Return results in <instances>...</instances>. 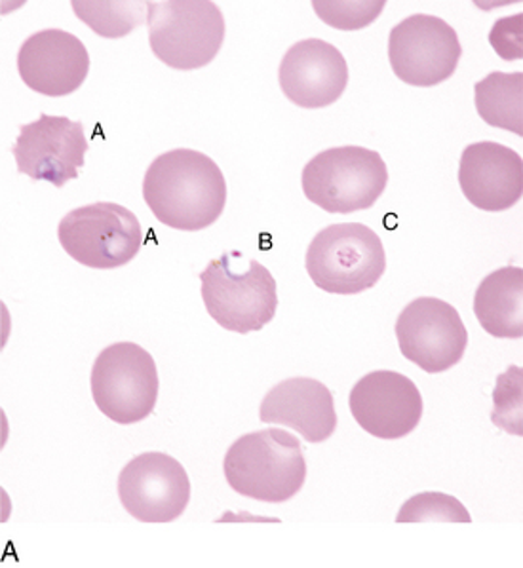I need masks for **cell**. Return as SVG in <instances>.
Returning a JSON list of instances; mask_svg holds the SVG:
<instances>
[{"label": "cell", "instance_id": "6da1fadb", "mask_svg": "<svg viewBox=\"0 0 523 568\" xmlns=\"http://www.w3.org/2000/svg\"><path fill=\"white\" fill-rule=\"evenodd\" d=\"M143 199L162 225L183 232L204 231L225 210V175L202 152L173 149L149 165Z\"/></svg>", "mask_w": 523, "mask_h": 568}, {"label": "cell", "instance_id": "7a4b0ae2", "mask_svg": "<svg viewBox=\"0 0 523 568\" xmlns=\"http://www.w3.org/2000/svg\"><path fill=\"white\" fill-rule=\"evenodd\" d=\"M234 493L259 503L292 500L306 481V460L298 437L280 428H265L239 437L223 463Z\"/></svg>", "mask_w": 523, "mask_h": 568}, {"label": "cell", "instance_id": "3957f363", "mask_svg": "<svg viewBox=\"0 0 523 568\" xmlns=\"http://www.w3.org/2000/svg\"><path fill=\"white\" fill-rule=\"evenodd\" d=\"M301 183L306 199L320 210L349 215L375 205L389 183V170L379 152L335 146L309 160Z\"/></svg>", "mask_w": 523, "mask_h": 568}, {"label": "cell", "instance_id": "277c9868", "mask_svg": "<svg viewBox=\"0 0 523 568\" xmlns=\"http://www.w3.org/2000/svg\"><path fill=\"white\" fill-rule=\"evenodd\" d=\"M147 26L154 55L178 71L210 65L225 40V18L210 0L147 2Z\"/></svg>", "mask_w": 523, "mask_h": 568}, {"label": "cell", "instance_id": "5b68a950", "mask_svg": "<svg viewBox=\"0 0 523 568\" xmlns=\"http://www.w3.org/2000/svg\"><path fill=\"white\" fill-rule=\"evenodd\" d=\"M305 266L314 285L325 293L358 295L383 278L386 253L370 226L338 223L312 239Z\"/></svg>", "mask_w": 523, "mask_h": 568}, {"label": "cell", "instance_id": "8992f818", "mask_svg": "<svg viewBox=\"0 0 523 568\" xmlns=\"http://www.w3.org/2000/svg\"><path fill=\"white\" fill-rule=\"evenodd\" d=\"M200 282L205 311L223 329L245 335L263 329L276 316L279 285L258 261H250L244 272H237L231 253H223L205 266Z\"/></svg>", "mask_w": 523, "mask_h": 568}, {"label": "cell", "instance_id": "52a82bcc", "mask_svg": "<svg viewBox=\"0 0 523 568\" xmlns=\"http://www.w3.org/2000/svg\"><path fill=\"white\" fill-rule=\"evenodd\" d=\"M58 239L69 257L95 271L128 265L145 244L140 219L124 205L95 202L67 213Z\"/></svg>", "mask_w": 523, "mask_h": 568}, {"label": "cell", "instance_id": "ba28073f", "mask_svg": "<svg viewBox=\"0 0 523 568\" xmlns=\"http://www.w3.org/2000/svg\"><path fill=\"white\" fill-rule=\"evenodd\" d=\"M90 384L95 407L113 423H141L157 407V362L140 344L107 346L93 362Z\"/></svg>", "mask_w": 523, "mask_h": 568}, {"label": "cell", "instance_id": "9c48e42d", "mask_svg": "<svg viewBox=\"0 0 523 568\" xmlns=\"http://www.w3.org/2000/svg\"><path fill=\"white\" fill-rule=\"evenodd\" d=\"M463 58L457 31L436 16L415 13L392 27L389 60L398 79L415 88H432L451 79Z\"/></svg>", "mask_w": 523, "mask_h": 568}, {"label": "cell", "instance_id": "30bf717a", "mask_svg": "<svg viewBox=\"0 0 523 568\" xmlns=\"http://www.w3.org/2000/svg\"><path fill=\"white\" fill-rule=\"evenodd\" d=\"M394 331L405 359L429 375L455 367L469 346V331L457 308L436 297L411 301L400 312Z\"/></svg>", "mask_w": 523, "mask_h": 568}, {"label": "cell", "instance_id": "8fae6325", "mask_svg": "<svg viewBox=\"0 0 523 568\" xmlns=\"http://www.w3.org/2000/svg\"><path fill=\"white\" fill-rule=\"evenodd\" d=\"M119 498L138 521L172 523L185 514L191 481L173 456L141 453L120 471Z\"/></svg>", "mask_w": 523, "mask_h": 568}, {"label": "cell", "instance_id": "7c38bea8", "mask_svg": "<svg viewBox=\"0 0 523 568\" xmlns=\"http://www.w3.org/2000/svg\"><path fill=\"white\" fill-rule=\"evenodd\" d=\"M87 152L88 140L80 122L44 113L20 128L12 146L18 172L33 181H48L58 189L79 179Z\"/></svg>", "mask_w": 523, "mask_h": 568}, {"label": "cell", "instance_id": "4fadbf2b", "mask_svg": "<svg viewBox=\"0 0 523 568\" xmlns=\"http://www.w3.org/2000/svg\"><path fill=\"white\" fill-rule=\"evenodd\" d=\"M352 417L379 439H402L423 418V396L415 383L396 371H373L352 386Z\"/></svg>", "mask_w": 523, "mask_h": 568}, {"label": "cell", "instance_id": "5bb4252c", "mask_svg": "<svg viewBox=\"0 0 523 568\" xmlns=\"http://www.w3.org/2000/svg\"><path fill=\"white\" fill-rule=\"evenodd\" d=\"M90 71L84 42L61 29L31 34L18 53V73L33 92L66 98L77 92Z\"/></svg>", "mask_w": 523, "mask_h": 568}, {"label": "cell", "instance_id": "9a60e30c", "mask_svg": "<svg viewBox=\"0 0 523 568\" xmlns=\"http://www.w3.org/2000/svg\"><path fill=\"white\" fill-rule=\"evenodd\" d=\"M280 88L303 109H324L339 101L349 84V65L338 48L320 39L295 42L280 63Z\"/></svg>", "mask_w": 523, "mask_h": 568}, {"label": "cell", "instance_id": "2e32d148", "mask_svg": "<svg viewBox=\"0 0 523 568\" xmlns=\"http://www.w3.org/2000/svg\"><path fill=\"white\" fill-rule=\"evenodd\" d=\"M522 156L495 141L466 146L459 164L464 199L482 212H506L522 200Z\"/></svg>", "mask_w": 523, "mask_h": 568}, {"label": "cell", "instance_id": "e0dca14e", "mask_svg": "<svg viewBox=\"0 0 523 568\" xmlns=\"http://www.w3.org/2000/svg\"><path fill=\"white\" fill-rule=\"evenodd\" d=\"M261 423L299 432L306 443H324L338 429L333 394L314 378L293 377L272 386L259 407Z\"/></svg>", "mask_w": 523, "mask_h": 568}, {"label": "cell", "instance_id": "ac0fdd59", "mask_svg": "<svg viewBox=\"0 0 523 568\" xmlns=\"http://www.w3.org/2000/svg\"><path fill=\"white\" fill-rule=\"evenodd\" d=\"M477 322L495 338L523 337V271L503 266L487 274L474 295Z\"/></svg>", "mask_w": 523, "mask_h": 568}, {"label": "cell", "instance_id": "d6986e66", "mask_svg": "<svg viewBox=\"0 0 523 568\" xmlns=\"http://www.w3.org/2000/svg\"><path fill=\"white\" fill-rule=\"evenodd\" d=\"M474 103L485 124L523 135V73H490L474 87Z\"/></svg>", "mask_w": 523, "mask_h": 568}, {"label": "cell", "instance_id": "ffe728a7", "mask_svg": "<svg viewBox=\"0 0 523 568\" xmlns=\"http://www.w3.org/2000/svg\"><path fill=\"white\" fill-rule=\"evenodd\" d=\"M143 8L147 2H73L77 18L105 39H120L132 33L143 23Z\"/></svg>", "mask_w": 523, "mask_h": 568}, {"label": "cell", "instance_id": "44dd1931", "mask_svg": "<svg viewBox=\"0 0 523 568\" xmlns=\"http://www.w3.org/2000/svg\"><path fill=\"white\" fill-rule=\"evenodd\" d=\"M398 523H472L469 509L455 496L429 490L411 496L400 508Z\"/></svg>", "mask_w": 523, "mask_h": 568}, {"label": "cell", "instance_id": "7402d4cb", "mask_svg": "<svg viewBox=\"0 0 523 568\" xmlns=\"http://www.w3.org/2000/svg\"><path fill=\"white\" fill-rule=\"evenodd\" d=\"M493 423L499 428L511 434L522 436V369L511 367L497 381V388L493 392Z\"/></svg>", "mask_w": 523, "mask_h": 568}, {"label": "cell", "instance_id": "603a6c76", "mask_svg": "<svg viewBox=\"0 0 523 568\" xmlns=\"http://www.w3.org/2000/svg\"><path fill=\"white\" fill-rule=\"evenodd\" d=\"M312 7L319 13L320 20L325 21L328 26L341 31H356L378 20L386 2H320L316 0Z\"/></svg>", "mask_w": 523, "mask_h": 568}, {"label": "cell", "instance_id": "cb8c5ba5", "mask_svg": "<svg viewBox=\"0 0 523 568\" xmlns=\"http://www.w3.org/2000/svg\"><path fill=\"white\" fill-rule=\"evenodd\" d=\"M490 42L501 60H522V16L499 20L490 33Z\"/></svg>", "mask_w": 523, "mask_h": 568}]
</instances>
